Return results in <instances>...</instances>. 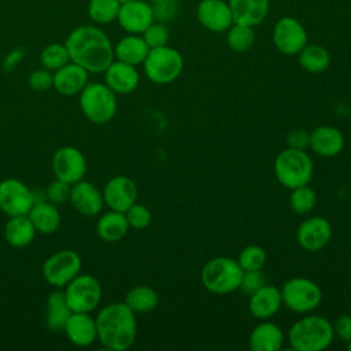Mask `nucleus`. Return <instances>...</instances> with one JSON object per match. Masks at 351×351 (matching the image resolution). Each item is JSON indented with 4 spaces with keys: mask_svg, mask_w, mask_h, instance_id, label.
Listing matches in <instances>:
<instances>
[{
    "mask_svg": "<svg viewBox=\"0 0 351 351\" xmlns=\"http://www.w3.org/2000/svg\"><path fill=\"white\" fill-rule=\"evenodd\" d=\"M226 43L234 52H247L255 44V30L248 25L233 23L226 30Z\"/></svg>",
    "mask_w": 351,
    "mask_h": 351,
    "instance_id": "72a5a7b5",
    "label": "nucleus"
},
{
    "mask_svg": "<svg viewBox=\"0 0 351 351\" xmlns=\"http://www.w3.org/2000/svg\"><path fill=\"white\" fill-rule=\"evenodd\" d=\"M148 3H151V4H155V3H159V1H163V0H147Z\"/></svg>",
    "mask_w": 351,
    "mask_h": 351,
    "instance_id": "de8ad7c7",
    "label": "nucleus"
},
{
    "mask_svg": "<svg viewBox=\"0 0 351 351\" xmlns=\"http://www.w3.org/2000/svg\"><path fill=\"white\" fill-rule=\"evenodd\" d=\"M169 29L166 27V25L160 21H154L143 33L141 37L144 38V41L147 43V45L151 48H158V47H163L167 45L169 41Z\"/></svg>",
    "mask_w": 351,
    "mask_h": 351,
    "instance_id": "4c0bfd02",
    "label": "nucleus"
},
{
    "mask_svg": "<svg viewBox=\"0 0 351 351\" xmlns=\"http://www.w3.org/2000/svg\"><path fill=\"white\" fill-rule=\"evenodd\" d=\"M70 62L69 51L64 43H51L45 45L40 52V63L44 69L49 71H56Z\"/></svg>",
    "mask_w": 351,
    "mask_h": 351,
    "instance_id": "f704fd0d",
    "label": "nucleus"
},
{
    "mask_svg": "<svg viewBox=\"0 0 351 351\" xmlns=\"http://www.w3.org/2000/svg\"><path fill=\"white\" fill-rule=\"evenodd\" d=\"M125 304L136 313H149L159 303L158 292L148 285H136L125 296Z\"/></svg>",
    "mask_w": 351,
    "mask_h": 351,
    "instance_id": "7c9ffc66",
    "label": "nucleus"
},
{
    "mask_svg": "<svg viewBox=\"0 0 351 351\" xmlns=\"http://www.w3.org/2000/svg\"><path fill=\"white\" fill-rule=\"evenodd\" d=\"M104 204L110 210L125 213L137 200L136 182L126 176H115L107 181L103 189Z\"/></svg>",
    "mask_w": 351,
    "mask_h": 351,
    "instance_id": "f3484780",
    "label": "nucleus"
},
{
    "mask_svg": "<svg viewBox=\"0 0 351 351\" xmlns=\"http://www.w3.org/2000/svg\"><path fill=\"white\" fill-rule=\"evenodd\" d=\"M282 304L281 291L274 285H262L250 295V313L259 319H269L280 310Z\"/></svg>",
    "mask_w": 351,
    "mask_h": 351,
    "instance_id": "4be33fe9",
    "label": "nucleus"
},
{
    "mask_svg": "<svg viewBox=\"0 0 351 351\" xmlns=\"http://www.w3.org/2000/svg\"><path fill=\"white\" fill-rule=\"evenodd\" d=\"M129 1H132V0H118L119 4H125V3H129Z\"/></svg>",
    "mask_w": 351,
    "mask_h": 351,
    "instance_id": "09e8293b",
    "label": "nucleus"
},
{
    "mask_svg": "<svg viewBox=\"0 0 351 351\" xmlns=\"http://www.w3.org/2000/svg\"><path fill=\"white\" fill-rule=\"evenodd\" d=\"M149 47L141 37V34H126L114 45V58L132 66L143 64Z\"/></svg>",
    "mask_w": 351,
    "mask_h": 351,
    "instance_id": "a878e982",
    "label": "nucleus"
},
{
    "mask_svg": "<svg viewBox=\"0 0 351 351\" xmlns=\"http://www.w3.org/2000/svg\"><path fill=\"white\" fill-rule=\"evenodd\" d=\"M233 15L234 23L258 26L261 25L270 10V0H226Z\"/></svg>",
    "mask_w": 351,
    "mask_h": 351,
    "instance_id": "b1692460",
    "label": "nucleus"
},
{
    "mask_svg": "<svg viewBox=\"0 0 351 351\" xmlns=\"http://www.w3.org/2000/svg\"><path fill=\"white\" fill-rule=\"evenodd\" d=\"M332 237V226L324 217H310L304 219L296 232L298 244L310 252H317L328 245Z\"/></svg>",
    "mask_w": 351,
    "mask_h": 351,
    "instance_id": "dca6fc26",
    "label": "nucleus"
},
{
    "mask_svg": "<svg viewBox=\"0 0 351 351\" xmlns=\"http://www.w3.org/2000/svg\"><path fill=\"white\" fill-rule=\"evenodd\" d=\"M23 49L22 48H15L12 49L11 52L7 53V56L4 58V62H3V67L5 71H11L14 70L19 63L21 60L23 59Z\"/></svg>",
    "mask_w": 351,
    "mask_h": 351,
    "instance_id": "49530a36",
    "label": "nucleus"
},
{
    "mask_svg": "<svg viewBox=\"0 0 351 351\" xmlns=\"http://www.w3.org/2000/svg\"><path fill=\"white\" fill-rule=\"evenodd\" d=\"M82 266L81 256L73 250H60L49 255L43 263V277L53 288H64Z\"/></svg>",
    "mask_w": 351,
    "mask_h": 351,
    "instance_id": "9d476101",
    "label": "nucleus"
},
{
    "mask_svg": "<svg viewBox=\"0 0 351 351\" xmlns=\"http://www.w3.org/2000/svg\"><path fill=\"white\" fill-rule=\"evenodd\" d=\"M287 143L289 148L306 149L310 143V133H307L304 129H295L288 133Z\"/></svg>",
    "mask_w": 351,
    "mask_h": 351,
    "instance_id": "a18cd8bd",
    "label": "nucleus"
},
{
    "mask_svg": "<svg viewBox=\"0 0 351 351\" xmlns=\"http://www.w3.org/2000/svg\"><path fill=\"white\" fill-rule=\"evenodd\" d=\"M66 337L77 347H88L97 340L96 321L89 313L73 311L63 328Z\"/></svg>",
    "mask_w": 351,
    "mask_h": 351,
    "instance_id": "aec40b11",
    "label": "nucleus"
},
{
    "mask_svg": "<svg viewBox=\"0 0 351 351\" xmlns=\"http://www.w3.org/2000/svg\"><path fill=\"white\" fill-rule=\"evenodd\" d=\"M262 285H265V278H263V274L261 273V270H250V271L243 273L239 289L251 295L256 289H259Z\"/></svg>",
    "mask_w": 351,
    "mask_h": 351,
    "instance_id": "79ce46f5",
    "label": "nucleus"
},
{
    "mask_svg": "<svg viewBox=\"0 0 351 351\" xmlns=\"http://www.w3.org/2000/svg\"><path fill=\"white\" fill-rule=\"evenodd\" d=\"M119 7L118 0H89L86 11L96 25H108L117 21Z\"/></svg>",
    "mask_w": 351,
    "mask_h": 351,
    "instance_id": "473e14b6",
    "label": "nucleus"
},
{
    "mask_svg": "<svg viewBox=\"0 0 351 351\" xmlns=\"http://www.w3.org/2000/svg\"><path fill=\"white\" fill-rule=\"evenodd\" d=\"M308 147L319 156L332 158L341 152L344 147V137L337 128L322 125L310 133Z\"/></svg>",
    "mask_w": 351,
    "mask_h": 351,
    "instance_id": "5701e85b",
    "label": "nucleus"
},
{
    "mask_svg": "<svg viewBox=\"0 0 351 351\" xmlns=\"http://www.w3.org/2000/svg\"><path fill=\"white\" fill-rule=\"evenodd\" d=\"M333 336V325L321 315L303 317L288 330V341L295 351H322L330 346Z\"/></svg>",
    "mask_w": 351,
    "mask_h": 351,
    "instance_id": "7ed1b4c3",
    "label": "nucleus"
},
{
    "mask_svg": "<svg viewBox=\"0 0 351 351\" xmlns=\"http://www.w3.org/2000/svg\"><path fill=\"white\" fill-rule=\"evenodd\" d=\"M89 73L74 62L66 63L63 67L53 71L55 90L63 96H74L80 93L88 81Z\"/></svg>",
    "mask_w": 351,
    "mask_h": 351,
    "instance_id": "412c9836",
    "label": "nucleus"
},
{
    "mask_svg": "<svg viewBox=\"0 0 351 351\" xmlns=\"http://www.w3.org/2000/svg\"><path fill=\"white\" fill-rule=\"evenodd\" d=\"M64 45L70 62L84 67L88 73H103L114 58V45L108 36L96 25H80L74 27Z\"/></svg>",
    "mask_w": 351,
    "mask_h": 351,
    "instance_id": "f257e3e1",
    "label": "nucleus"
},
{
    "mask_svg": "<svg viewBox=\"0 0 351 351\" xmlns=\"http://www.w3.org/2000/svg\"><path fill=\"white\" fill-rule=\"evenodd\" d=\"M284 344V333L274 322L263 319L250 333L248 347L251 351H278Z\"/></svg>",
    "mask_w": 351,
    "mask_h": 351,
    "instance_id": "393cba45",
    "label": "nucleus"
},
{
    "mask_svg": "<svg viewBox=\"0 0 351 351\" xmlns=\"http://www.w3.org/2000/svg\"><path fill=\"white\" fill-rule=\"evenodd\" d=\"M317 204V193L311 186L302 185L291 189L289 206L296 214H308Z\"/></svg>",
    "mask_w": 351,
    "mask_h": 351,
    "instance_id": "c9c22d12",
    "label": "nucleus"
},
{
    "mask_svg": "<svg viewBox=\"0 0 351 351\" xmlns=\"http://www.w3.org/2000/svg\"><path fill=\"white\" fill-rule=\"evenodd\" d=\"M155 21L152 4L147 0H132L121 4L117 22L129 34H141Z\"/></svg>",
    "mask_w": 351,
    "mask_h": 351,
    "instance_id": "2eb2a0df",
    "label": "nucleus"
},
{
    "mask_svg": "<svg viewBox=\"0 0 351 351\" xmlns=\"http://www.w3.org/2000/svg\"><path fill=\"white\" fill-rule=\"evenodd\" d=\"M97 340L111 351H125L136 340L137 322L134 313L125 302L110 303L101 307L95 318Z\"/></svg>",
    "mask_w": 351,
    "mask_h": 351,
    "instance_id": "f03ea898",
    "label": "nucleus"
},
{
    "mask_svg": "<svg viewBox=\"0 0 351 351\" xmlns=\"http://www.w3.org/2000/svg\"><path fill=\"white\" fill-rule=\"evenodd\" d=\"M347 350H348V351H351V340L347 343Z\"/></svg>",
    "mask_w": 351,
    "mask_h": 351,
    "instance_id": "8fccbe9b",
    "label": "nucleus"
},
{
    "mask_svg": "<svg viewBox=\"0 0 351 351\" xmlns=\"http://www.w3.org/2000/svg\"><path fill=\"white\" fill-rule=\"evenodd\" d=\"M64 292L59 288L48 295L45 308V324L51 332H63V328L71 314Z\"/></svg>",
    "mask_w": 351,
    "mask_h": 351,
    "instance_id": "c756f323",
    "label": "nucleus"
},
{
    "mask_svg": "<svg viewBox=\"0 0 351 351\" xmlns=\"http://www.w3.org/2000/svg\"><path fill=\"white\" fill-rule=\"evenodd\" d=\"M104 84L118 95H128L136 90L140 82V74L136 66L114 59L103 71Z\"/></svg>",
    "mask_w": 351,
    "mask_h": 351,
    "instance_id": "6ab92c4d",
    "label": "nucleus"
},
{
    "mask_svg": "<svg viewBox=\"0 0 351 351\" xmlns=\"http://www.w3.org/2000/svg\"><path fill=\"white\" fill-rule=\"evenodd\" d=\"M333 330L341 341L348 343L351 340V315L348 314L339 315L335 321Z\"/></svg>",
    "mask_w": 351,
    "mask_h": 351,
    "instance_id": "c03bdc74",
    "label": "nucleus"
},
{
    "mask_svg": "<svg viewBox=\"0 0 351 351\" xmlns=\"http://www.w3.org/2000/svg\"><path fill=\"white\" fill-rule=\"evenodd\" d=\"M129 230V223L126 221L125 213L110 210L100 215L96 223L97 236L107 243L119 241L126 236Z\"/></svg>",
    "mask_w": 351,
    "mask_h": 351,
    "instance_id": "c85d7f7f",
    "label": "nucleus"
},
{
    "mask_svg": "<svg viewBox=\"0 0 351 351\" xmlns=\"http://www.w3.org/2000/svg\"><path fill=\"white\" fill-rule=\"evenodd\" d=\"M51 166L55 178H59L70 185L84 180L88 169L84 154L71 145H64L56 149L52 156Z\"/></svg>",
    "mask_w": 351,
    "mask_h": 351,
    "instance_id": "ddd939ff",
    "label": "nucleus"
},
{
    "mask_svg": "<svg viewBox=\"0 0 351 351\" xmlns=\"http://www.w3.org/2000/svg\"><path fill=\"white\" fill-rule=\"evenodd\" d=\"M69 200L84 217H96L104 206L103 193L92 182L84 180L71 185Z\"/></svg>",
    "mask_w": 351,
    "mask_h": 351,
    "instance_id": "a211bd4d",
    "label": "nucleus"
},
{
    "mask_svg": "<svg viewBox=\"0 0 351 351\" xmlns=\"http://www.w3.org/2000/svg\"><path fill=\"white\" fill-rule=\"evenodd\" d=\"M299 64L307 73H321L328 69L330 63V55L326 48L318 44H306L298 53Z\"/></svg>",
    "mask_w": 351,
    "mask_h": 351,
    "instance_id": "2f4dec72",
    "label": "nucleus"
},
{
    "mask_svg": "<svg viewBox=\"0 0 351 351\" xmlns=\"http://www.w3.org/2000/svg\"><path fill=\"white\" fill-rule=\"evenodd\" d=\"M80 95V108L88 121L104 125L108 123L117 112V93L104 82H88Z\"/></svg>",
    "mask_w": 351,
    "mask_h": 351,
    "instance_id": "423d86ee",
    "label": "nucleus"
},
{
    "mask_svg": "<svg viewBox=\"0 0 351 351\" xmlns=\"http://www.w3.org/2000/svg\"><path fill=\"white\" fill-rule=\"evenodd\" d=\"M152 10H154L155 21L156 19L160 22L169 21L177 12V0H163V1L155 3L152 4Z\"/></svg>",
    "mask_w": 351,
    "mask_h": 351,
    "instance_id": "37998d69",
    "label": "nucleus"
},
{
    "mask_svg": "<svg viewBox=\"0 0 351 351\" xmlns=\"http://www.w3.org/2000/svg\"><path fill=\"white\" fill-rule=\"evenodd\" d=\"M37 230L27 215L8 217L4 225V239L14 248H23L32 244Z\"/></svg>",
    "mask_w": 351,
    "mask_h": 351,
    "instance_id": "cd10ccee",
    "label": "nucleus"
},
{
    "mask_svg": "<svg viewBox=\"0 0 351 351\" xmlns=\"http://www.w3.org/2000/svg\"><path fill=\"white\" fill-rule=\"evenodd\" d=\"M64 296L71 311L90 313L101 300V285L92 274H78L66 287Z\"/></svg>",
    "mask_w": 351,
    "mask_h": 351,
    "instance_id": "1a4fd4ad",
    "label": "nucleus"
},
{
    "mask_svg": "<svg viewBox=\"0 0 351 351\" xmlns=\"http://www.w3.org/2000/svg\"><path fill=\"white\" fill-rule=\"evenodd\" d=\"M282 303L295 313L304 314L315 310L322 300V291L317 282L306 277H292L281 287Z\"/></svg>",
    "mask_w": 351,
    "mask_h": 351,
    "instance_id": "6e6552de",
    "label": "nucleus"
},
{
    "mask_svg": "<svg viewBox=\"0 0 351 351\" xmlns=\"http://www.w3.org/2000/svg\"><path fill=\"white\" fill-rule=\"evenodd\" d=\"M313 160L304 149L288 147L276 156L274 176L277 181L288 189L307 185L313 178Z\"/></svg>",
    "mask_w": 351,
    "mask_h": 351,
    "instance_id": "20e7f679",
    "label": "nucleus"
},
{
    "mask_svg": "<svg viewBox=\"0 0 351 351\" xmlns=\"http://www.w3.org/2000/svg\"><path fill=\"white\" fill-rule=\"evenodd\" d=\"M36 202L33 191L18 178H5L0 182V210L7 217L27 215Z\"/></svg>",
    "mask_w": 351,
    "mask_h": 351,
    "instance_id": "9b49d317",
    "label": "nucleus"
},
{
    "mask_svg": "<svg viewBox=\"0 0 351 351\" xmlns=\"http://www.w3.org/2000/svg\"><path fill=\"white\" fill-rule=\"evenodd\" d=\"M70 189H71L70 184H67L59 178H55L53 181H51L48 184V186L45 189V197L48 202H51L53 204H62L69 200Z\"/></svg>",
    "mask_w": 351,
    "mask_h": 351,
    "instance_id": "ea45409f",
    "label": "nucleus"
},
{
    "mask_svg": "<svg viewBox=\"0 0 351 351\" xmlns=\"http://www.w3.org/2000/svg\"><path fill=\"white\" fill-rule=\"evenodd\" d=\"M273 44L284 55H298L307 44L303 23L293 16H281L273 26Z\"/></svg>",
    "mask_w": 351,
    "mask_h": 351,
    "instance_id": "f8f14e48",
    "label": "nucleus"
},
{
    "mask_svg": "<svg viewBox=\"0 0 351 351\" xmlns=\"http://www.w3.org/2000/svg\"><path fill=\"white\" fill-rule=\"evenodd\" d=\"M243 273L244 270L236 259L229 256H217L203 266L200 278L203 287L208 292L225 295L240 288Z\"/></svg>",
    "mask_w": 351,
    "mask_h": 351,
    "instance_id": "39448f33",
    "label": "nucleus"
},
{
    "mask_svg": "<svg viewBox=\"0 0 351 351\" xmlns=\"http://www.w3.org/2000/svg\"><path fill=\"white\" fill-rule=\"evenodd\" d=\"M27 84L33 90H37V92L48 90L53 85V73L44 67L37 69L29 74Z\"/></svg>",
    "mask_w": 351,
    "mask_h": 351,
    "instance_id": "a19ab883",
    "label": "nucleus"
},
{
    "mask_svg": "<svg viewBox=\"0 0 351 351\" xmlns=\"http://www.w3.org/2000/svg\"><path fill=\"white\" fill-rule=\"evenodd\" d=\"M34 229L43 234H51L58 230L60 225V213L56 204L44 200H36L27 213Z\"/></svg>",
    "mask_w": 351,
    "mask_h": 351,
    "instance_id": "bb28decb",
    "label": "nucleus"
},
{
    "mask_svg": "<svg viewBox=\"0 0 351 351\" xmlns=\"http://www.w3.org/2000/svg\"><path fill=\"white\" fill-rule=\"evenodd\" d=\"M199 23L214 33L226 32L234 22L226 0H200L196 7Z\"/></svg>",
    "mask_w": 351,
    "mask_h": 351,
    "instance_id": "4468645a",
    "label": "nucleus"
},
{
    "mask_svg": "<svg viewBox=\"0 0 351 351\" xmlns=\"http://www.w3.org/2000/svg\"><path fill=\"white\" fill-rule=\"evenodd\" d=\"M126 221L129 223V228L133 229H144L151 222V211L147 206L134 203L125 211Z\"/></svg>",
    "mask_w": 351,
    "mask_h": 351,
    "instance_id": "58836bf2",
    "label": "nucleus"
},
{
    "mask_svg": "<svg viewBox=\"0 0 351 351\" xmlns=\"http://www.w3.org/2000/svg\"><path fill=\"white\" fill-rule=\"evenodd\" d=\"M237 262L244 271L261 270L266 263V252L259 245H247L239 254Z\"/></svg>",
    "mask_w": 351,
    "mask_h": 351,
    "instance_id": "e433bc0d",
    "label": "nucleus"
},
{
    "mask_svg": "<svg viewBox=\"0 0 351 351\" xmlns=\"http://www.w3.org/2000/svg\"><path fill=\"white\" fill-rule=\"evenodd\" d=\"M143 69L151 82L170 84L180 77L184 69V58L180 51L169 45L151 48L143 62Z\"/></svg>",
    "mask_w": 351,
    "mask_h": 351,
    "instance_id": "0eeeda50",
    "label": "nucleus"
}]
</instances>
